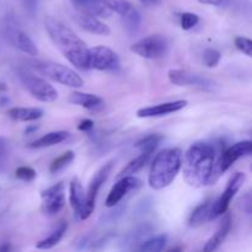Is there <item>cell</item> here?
I'll return each mask as SVG.
<instances>
[{"mask_svg": "<svg viewBox=\"0 0 252 252\" xmlns=\"http://www.w3.org/2000/svg\"><path fill=\"white\" fill-rule=\"evenodd\" d=\"M224 148H217L214 144L206 142H198L192 144L185 153L184 179L189 186L204 187L214 184L218 180L219 159Z\"/></svg>", "mask_w": 252, "mask_h": 252, "instance_id": "cell-1", "label": "cell"}, {"mask_svg": "<svg viewBox=\"0 0 252 252\" xmlns=\"http://www.w3.org/2000/svg\"><path fill=\"white\" fill-rule=\"evenodd\" d=\"M44 27L57 48L75 68L88 70L89 48L85 42L71 29L59 21L56 17L44 19Z\"/></svg>", "mask_w": 252, "mask_h": 252, "instance_id": "cell-2", "label": "cell"}, {"mask_svg": "<svg viewBox=\"0 0 252 252\" xmlns=\"http://www.w3.org/2000/svg\"><path fill=\"white\" fill-rule=\"evenodd\" d=\"M181 165L182 152L179 148H169L160 152L150 167V187L154 189H162L171 185L179 175Z\"/></svg>", "mask_w": 252, "mask_h": 252, "instance_id": "cell-3", "label": "cell"}, {"mask_svg": "<svg viewBox=\"0 0 252 252\" xmlns=\"http://www.w3.org/2000/svg\"><path fill=\"white\" fill-rule=\"evenodd\" d=\"M32 68L37 73L62 84L66 85L69 88H80L83 86V79L78 73L63 64L54 63V62L48 61H37L32 63Z\"/></svg>", "mask_w": 252, "mask_h": 252, "instance_id": "cell-4", "label": "cell"}, {"mask_svg": "<svg viewBox=\"0 0 252 252\" xmlns=\"http://www.w3.org/2000/svg\"><path fill=\"white\" fill-rule=\"evenodd\" d=\"M17 76L24 88L41 102H53L58 97V93L51 84L47 83L44 79L34 75L29 69H17Z\"/></svg>", "mask_w": 252, "mask_h": 252, "instance_id": "cell-5", "label": "cell"}, {"mask_svg": "<svg viewBox=\"0 0 252 252\" xmlns=\"http://www.w3.org/2000/svg\"><path fill=\"white\" fill-rule=\"evenodd\" d=\"M1 31L5 38L12 46L19 48L24 53L30 54V56H36L38 53L36 44L33 43V41L30 38L26 32H24L20 29L19 25H17V22L15 21L12 16H5L4 21L1 24Z\"/></svg>", "mask_w": 252, "mask_h": 252, "instance_id": "cell-6", "label": "cell"}, {"mask_svg": "<svg viewBox=\"0 0 252 252\" xmlns=\"http://www.w3.org/2000/svg\"><path fill=\"white\" fill-rule=\"evenodd\" d=\"M121 68V61L115 51L105 46L89 48L88 69L101 71H116Z\"/></svg>", "mask_w": 252, "mask_h": 252, "instance_id": "cell-7", "label": "cell"}, {"mask_svg": "<svg viewBox=\"0 0 252 252\" xmlns=\"http://www.w3.org/2000/svg\"><path fill=\"white\" fill-rule=\"evenodd\" d=\"M132 51L145 59H159L169 51V42L162 34H152L133 44Z\"/></svg>", "mask_w": 252, "mask_h": 252, "instance_id": "cell-8", "label": "cell"}, {"mask_svg": "<svg viewBox=\"0 0 252 252\" xmlns=\"http://www.w3.org/2000/svg\"><path fill=\"white\" fill-rule=\"evenodd\" d=\"M246 180V175L244 172H236L234 176H231V179L229 180L228 185H226L225 189L221 193V196L218 199L213 202V208H212V220L217 219L218 217L223 216L226 211H228V207L230 204L231 199L235 197V194L238 193L239 189L243 187L244 182Z\"/></svg>", "mask_w": 252, "mask_h": 252, "instance_id": "cell-9", "label": "cell"}, {"mask_svg": "<svg viewBox=\"0 0 252 252\" xmlns=\"http://www.w3.org/2000/svg\"><path fill=\"white\" fill-rule=\"evenodd\" d=\"M42 211L47 216H56L65 203V186L64 182H58L41 192Z\"/></svg>", "mask_w": 252, "mask_h": 252, "instance_id": "cell-10", "label": "cell"}, {"mask_svg": "<svg viewBox=\"0 0 252 252\" xmlns=\"http://www.w3.org/2000/svg\"><path fill=\"white\" fill-rule=\"evenodd\" d=\"M70 206L73 208L78 220H85L91 216L94 211H91L88 206V197L86 192L81 185L80 180L78 177H74L70 182Z\"/></svg>", "mask_w": 252, "mask_h": 252, "instance_id": "cell-11", "label": "cell"}, {"mask_svg": "<svg viewBox=\"0 0 252 252\" xmlns=\"http://www.w3.org/2000/svg\"><path fill=\"white\" fill-rule=\"evenodd\" d=\"M142 185V181L133 175L120 177V181L112 187L107 198H106V207H108V208L116 207L128 193L139 189Z\"/></svg>", "mask_w": 252, "mask_h": 252, "instance_id": "cell-12", "label": "cell"}, {"mask_svg": "<svg viewBox=\"0 0 252 252\" xmlns=\"http://www.w3.org/2000/svg\"><path fill=\"white\" fill-rule=\"evenodd\" d=\"M169 80L177 86H197L202 90L212 91L214 89V83L209 79L192 74L182 69H171L169 71Z\"/></svg>", "mask_w": 252, "mask_h": 252, "instance_id": "cell-13", "label": "cell"}, {"mask_svg": "<svg viewBox=\"0 0 252 252\" xmlns=\"http://www.w3.org/2000/svg\"><path fill=\"white\" fill-rule=\"evenodd\" d=\"M251 147L252 143L250 140H244V142L236 143L233 147L223 150L220 154V159H219V171H220V174L228 171L233 166V164H235L239 159L251 155Z\"/></svg>", "mask_w": 252, "mask_h": 252, "instance_id": "cell-14", "label": "cell"}, {"mask_svg": "<svg viewBox=\"0 0 252 252\" xmlns=\"http://www.w3.org/2000/svg\"><path fill=\"white\" fill-rule=\"evenodd\" d=\"M187 106V101L179 100L171 101V102L159 103L155 106H149L138 110L137 116L140 118H150V117H161V116L170 115V113L177 112Z\"/></svg>", "mask_w": 252, "mask_h": 252, "instance_id": "cell-15", "label": "cell"}, {"mask_svg": "<svg viewBox=\"0 0 252 252\" xmlns=\"http://www.w3.org/2000/svg\"><path fill=\"white\" fill-rule=\"evenodd\" d=\"M113 167V161H108L107 164L103 165L95 175H94L93 180L90 181V185H89V189L86 192V197H88V206L91 211H94L95 208V202L96 197H97L98 191L102 187V185L105 184L106 180L110 176L111 171H112Z\"/></svg>", "mask_w": 252, "mask_h": 252, "instance_id": "cell-16", "label": "cell"}, {"mask_svg": "<svg viewBox=\"0 0 252 252\" xmlns=\"http://www.w3.org/2000/svg\"><path fill=\"white\" fill-rule=\"evenodd\" d=\"M71 2L79 11L91 16L108 17L112 14L102 0H71Z\"/></svg>", "mask_w": 252, "mask_h": 252, "instance_id": "cell-17", "label": "cell"}, {"mask_svg": "<svg viewBox=\"0 0 252 252\" xmlns=\"http://www.w3.org/2000/svg\"><path fill=\"white\" fill-rule=\"evenodd\" d=\"M76 21L84 30H86L90 33L101 34V36H107V34L111 33L110 27L103 24V22H101L96 16H91V15L81 12L80 15L76 16Z\"/></svg>", "mask_w": 252, "mask_h": 252, "instance_id": "cell-18", "label": "cell"}, {"mask_svg": "<svg viewBox=\"0 0 252 252\" xmlns=\"http://www.w3.org/2000/svg\"><path fill=\"white\" fill-rule=\"evenodd\" d=\"M231 223H233V221H231V217L229 216V214H226V216L224 217L223 220H221L220 225H219L218 230L216 231V234H214V235L207 241V244L203 248V251L209 252V251L217 250V249L224 243L226 236H228L229 233H230Z\"/></svg>", "mask_w": 252, "mask_h": 252, "instance_id": "cell-19", "label": "cell"}, {"mask_svg": "<svg viewBox=\"0 0 252 252\" xmlns=\"http://www.w3.org/2000/svg\"><path fill=\"white\" fill-rule=\"evenodd\" d=\"M214 199L209 198L197 206L196 208L192 211L191 216H189V223L191 226H201L206 224L207 221L212 220V208H213Z\"/></svg>", "mask_w": 252, "mask_h": 252, "instance_id": "cell-20", "label": "cell"}, {"mask_svg": "<svg viewBox=\"0 0 252 252\" xmlns=\"http://www.w3.org/2000/svg\"><path fill=\"white\" fill-rule=\"evenodd\" d=\"M153 231V226L149 223H144L137 226L134 230L130 231L123 240V248L127 250L137 249L138 244H142L145 239H148L149 234Z\"/></svg>", "mask_w": 252, "mask_h": 252, "instance_id": "cell-21", "label": "cell"}, {"mask_svg": "<svg viewBox=\"0 0 252 252\" xmlns=\"http://www.w3.org/2000/svg\"><path fill=\"white\" fill-rule=\"evenodd\" d=\"M69 102L73 103V105L86 108V110H95V108L100 107L102 105L103 101L97 95L75 91V93H73L69 96Z\"/></svg>", "mask_w": 252, "mask_h": 252, "instance_id": "cell-22", "label": "cell"}, {"mask_svg": "<svg viewBox=\"0 0 252 252\" xmlns=\"http://www.w3.org/2000/svg\"><path fill=\"white\" fill-rule=\"evenodd\" d=\"M7 116L15 121L32 122L43 116V111L37 107H14L7 111Z\"/></svg>", "mask_w": 252, "mask_h": 252, "instance_id": "cell-23", "label": "cell"}, {"mask_svg": "<svg viewBox=\"0 0 252 252\" xmlns=\"http://www.w3.org/2000/svg\"><path fill=\"white\" fill-rule=\"evenodd\" d=\"M70 137V133L64 132V130H57V132L47 133L43 137L38 138L34 140L33 143L29 145L30 148L33 149H39V148H47V147H53V145L59 144V143L64 142Z\"/></svg>", "mask_w": 252, "mask_h": 252, "instance_id": "cell-24", "label": "cell"}, {"mask_svg": "<svg viewBox=\"0 0 252 252\" xmlns=\"http://www.w3.org/2000/svg\"><path fill=\"white\" fill-rule=\"evenodd\" d=\"M66 229H68V224L65 221H61V224L47 238L36 244V248L41 249V250H48V249L54 248L63 239L64 234L66 233Z\"/></svg>", "mask_w": 252, "mask_h": 252, "instance_id": "cell-25", "label": "cell"}, {"mask_svg": "<svg viewBox=\"0 0 252 252\" xmlns=\"http://www.w3.org/2000/svg\"><path fill=\"white\" fill-rule=\"evenodd\" d=\"M150 157H152V154H149V153H142L139 157H137L135 159H133L132 161L128 162L127 166L123 167V169L121 170V172L118 174L117 177L120 179V177L129 176V175L137 174V172L140 171V170L145 166V164L149 161Z\"/></svg>", "mask_w": 252, "mask_h": 252, "instance_id": "cell-26", "label": "cell"}, {"mask_svg": "<svg viewBox=\"0 0 252 252\" xmlns=\"http://www.w3.org/2000/svg\"><path fill=\"white\" fill-rule=\"evenodd\" d=\"M122 22L123 26H125L126 31L129 34H135L140 29V25H142V16H140L139 11L135 9L134 6L129 10L126 15H123Z\"/></svg>", "mask_w": 252, "mask_h": 252, "instance_id": "cell-27", "label": "cell"}, {"mask_svg": "<svg viewBox=\"0 0 252 252\" xmlns=\"http://www.w3.org/2000/svg\"><path fill=\"white\" fill-rule=\"evenodd\" d=\"M167 243V235L166 234H161V235L154 236V238H148L138 246L137 250L143 252H159L164 250L165 245Z\"/></svg>", "mask_w": 252, "mask_h": 252, "instance_id": "cell-28", "label": "cell"}, {"mask_svg": "<svg viewBox=\"0 0 252 252\" xmlns=\"http://www.w3.org/2000/svg\"><path fill=\"white\" fill-rule=\"evenodd\" d=\"M162 139H164V138L160 134L147 135V137L138 140L134 144V148L139 149L140 153H149V154H153V152L159 147V144L161 143Z\"/></svg>", "mask_w": 252, "mask_h": 252, "instance_id": "cell-29", "label": "cell"}, {"mask_svg": "<svg viewBox=\"0 0 252 252\" xmlns=\"http://www.w3.org/2000/svg\"><path fill=\"white\" fill-rule=\"evenodd\" d=\"M74 159H75V154H74V152L68 150V152H65L64 154H62L61 157L57 158L56 160H53V162L51 164V167H49V171H51L52 174H57V172L65 169V167L68 166Z\"/></svg>", "mask_w": 252, "mask_h": 252, "instance_id": "cell-30", "label": "cell"}, {"mask_svg": "<svg viewBox=\"0 0 252 252\" xmlns=\"http://www.w3.org/2000/svg\"><path fill=\"white\" fill-rule=\"evenodd\" d=\"M102 1L111 11L117 12L121 16L127 14L133 7V5L128 0H102Z\"/></svg>", "mask_w": 252, "mask_h": 252, "instance_id": "cell-31", "label": "cell"}, {"mask_svg": "<svg viewBox=\"0 0 252 252\" xmlns=\"http://www.w3.org/2000/svg\"><path fill=\"white\" fill-rule=\"evenodd\" d=\"M221 58V54L220 52L217 51V49L213 48H208L204 51L203 53V62L208 68H214L219 64Z\"/></svg>", "mask_w": 252, "mask_h": 252, "instance_id": "cell-32", "label": "cell"}, {"mask_svg": "<svg viewBox=\"0 0 252 252\" xmlns=\"http://www.w3.org/2000/svg\"><path fill=\"white\" fill-rule=\"evenodd\" d=\"M198 22V15L193 14V12H184L181 15V17H180V25H181L182 30H185V31H189V30L193 29Z\"/></svg>", "mask_w": 252, "mask_h": 252, "instance_id": "cell-33", "label": "cell"}, {"mask_svg": "<svg viewBox=\"0 0 252 252\" xmlns=\"http://www.w3.org/2000/svg\"><path fill=\"white\" fill-rule=\"evenodd\" d=\"M15 176L25 182H31L36 179V171L30 166H21L16 170Z\"/></svg>", "mask_w": 252, "mask_h": 252, "instance_id": "cell-34", "label": "cell"}, {"mask_svg": "<svg viewBox=\"0 0 252 252\" xmlns=\"http://www.w3.org/2000/svg\"><path fill=\"white\" fill-rule=\"evenodd\" d=\"M235 46L239 51L245 53L248 57L252 56V42L246 37H236Z\"/></svg>", "mask_w": 252, "mask_h": 252, "instance_id": "cell-35", "label": "cell"}, {"mask_svg": "<svg viewBox=\"0 0 252 252\" xmlns=\"http://www.w3.org/2000/svg\"><path fill=\"white\" fill-rule=\"evenodd\" d=\"M7 158H9V142L6 138L0 137V170L6 166Z\"/></svg>", "mask_w": 252, "mask_h": 252, "instance_id": "cell-36", "label": "cell"}, {"mask_svg": "<svg viewBox=\"0 0 252 252\" xmlns=\"http://www.w3.org/2000/svg\"><path fill=\"white\" fill-rule=\"evenodd\" d=\"M122 212H123V208L121 207V208H117L116 211L108 212V213L103 214L102 218L101 219H102V220H105L106 223H113V221L117 220V219L122 216Z\"/></svg>", "mask_w": 252, "mask_h": 252, "instance_id": "cell-37", "label": "cell"}, {"mask_svg": "<svg viewBox=\"0 0 252 252\" xmlns=\"http://www.w3.org/2000/svg\"><path fill=\"white\" fill-rule=\"evenodd\" d=\"M24 5L26 11L30 15H33L37 10V5H38V0H24Z\"/></svg>", "mask_w": 252, "mask_h": 252, "instance_id": "cell-38", "label": "cell"}, {"mask_svg": "<svg viewBox=\"0 0 252 252\" xmlns=\"http://www.w3.org/2000/svg\"><path fill=\"white\" fill-rule=\"evenodd\" d=\"M241 202H243V209H244V211H245L248 214H251V206H252L251 194L246 193L245 196L241 198Z\"/></svg>", "mask_w": 252, "mask_h": 252, "instance_id": "cell-39", "label": "cell"}, {"mask_svg": "<svg viewBox=\"0 0 252 252\" xmlns=\"http://www.w3.org/2000/svg\"><path fill=\"white\" fill-rule=\"evenodd\" d=\"M201 4L214 5V6H225L230 2V0H198Z\"/></svg>", "mask_w": 252, "mask_h": 252, "instance_id": "cell-40", "label": "cell"}, {"mask_svg": "<svg viewBox=\"0 0 252 252\" xmlns=\"http://www.w3.org/2000/svg\"><path fill=\"white\" fill-rule=\"evenodd\" d=\"M94 125H95V123H94L91 120H84V121H81L80 125L78 126V128H79V130H83V132H88V130L93 129Z\"/></svg>", "mask_w": 252, "mask_h": 252, "instance_id": "cell-41", "label": "cell"}, {"mask_svg": "<svg viewBox=\"0 0 252 252\" xmlns=\"http://www.w3.org/2000/svg\"><path fill=\"white\" fill-rule=\"evenodd\" d=\"M140 4L144 5L147 7H153V6H157L161 2V0H139Z\"/></svg>", "mask_w": 252, "mask_h": 252, "instance_id": "cell-42", "label": "cell"}, {"mask_svg": "<svg viewBox=\"0 0 252 252\" xmlns=\"http://www.w3.org/2000/svg\"><path fill=\"white\" fill-rule=\"evenodd\" d=\"M37 128H38L37 126H31V127H29L26 130H25V133H26V134H30L31 132H34V130H37Z\"/></svg>", "mask_w": 252, "mask_h": 252, "instance_id": "cell-43", "label": "cell"}, {"mask_svg": "<svg viewBox=\"0 0 252 252\" xmlns=\"http://www.w3.org/2000/svg\"><path fill=\"white\" fill-rule=\"evenodd\" d=\"M9 250H10V246L9 245L0 246V251H9Z\"/></svg>", "mask_w": 252, "mask_h": 252, "instance_id": "cell-44", "label": "cell"}, {"mask_svg": "<svg viewBox=\"0 0 252 252\" xmlns=\"http://www.w3.org/2000/svg\"><path fill=\"white\" fill-rule=\"evenodd\" d=\"M0 90H6V86L4 84H0Z\"/></svg>", "mask_w": 252, "mask_h": 252, "instance_id": "cell-45", "label": "cell"}]
</instances>
